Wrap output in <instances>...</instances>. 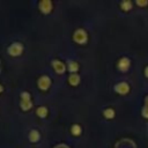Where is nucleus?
<instances>
[{
  "mask_svg": "<svg viewBox=\"0 0 148 148\" xmlns=\"http://www.w3.org/2000/svg\"><path fill=\"white\" fill-rule=\"evenodd\" d=\"M132 1H123V2H120V7H121V9L123 10H125V12H128V10H131L132 9Z\"/></svg>",
  "mask_w": 148,
  "mask_h": 148,
  "instance_id": "15",
  "label": "nucleus"
},
{
  "mask_svg": "<svg viewBox=\"0 0 148 148\" xmlns=\"http://www.w3.org/2000/svg\"><path fill=\"white\" fill-rule=\"evenodd\" d=\"M130 66H131V61H130V59L126 58V57L120 58L119 61H118V64H117L118 69L121 71V72H126V71L130 68Z\"/></svg>",
  "mask_w": 148,
  "mask_h": 148,
  "instance_id": "8",
  "label": "nucleus"
},
{
  "mask_svg": "<svg viewBox=\"0 0 148 148\" xmlns=\"http://www.w3.org/2000/svg\"><path fill=\"white\" fill-rule=\"evenodd\" d=\"M80 80H81V77H80V75L76 74V73H75V74H69V76H68V79H67L68 83H69L71 86H73V87L79 86Z\"/></svg>",
  "mask_w": 148,
  "mask_h": 148,
  "instance_id": "10",
  "label": "nucleus"
},
{
  "mask_svg": "<svg viewBox=\"0 0 148 148\" xmlns=\"http://www.w3.org/2000/svg\"><path fill=\"white\" fill-rule=\"evenodd\" d=\"M114 91L120 94V95H126L128 91H130V86L126 83V82H119L114 86Z\"/></svg>",
  "mask_w": 148,
  "mask_h": 148,
  "instance_id": "7",
  "label": "nucleus"
},
{
  "mask_svg": "<svg viewBox=\"0 0 148 148\" xmlns=\"http://www.w3.org/2000/svg\"><path fill=\"white\" fill-rule=\"evenodd\" d=\"M73 40L77 44H86L88 42V34L84 29L79 28L73 32Z\"/></svg>",
  "mask_w": 148,
  "mask_h": 148,
  "instance_id": "3",
  "label": "nucleus"
},
{
  "mask_svg": "<svg viewBox=\"0 0 148 148\" xmlns=\"http://www.w3.org/2000/svg\"><path fill=\"white\" fill-rule=\"evenodd\" d=\"M142 116L146 117V118H148V106H145L142 109Z\"/></svg>",
  "mask_w": 148,
  "mask_h": 148,
  "instance_id": "16",
  "label": "nucleus"
},
{
  "mask_svg": "<svg viewBox=\"0 0 148 148\" xmlns=\"http://www.w3.org/2000/svg\"><path fill=\"white\" fill-rule=\"evenodd\" d=\"M28 138H29L30 142H38L40 139V133L37 130H31L28 134Z\"/></svg>",
  "mask_w": 148,
  "mask_h": 148,
  "instance_id": "11",
  "label": "nucleus"
},
{
  "mask_svg": "<svg viewBox=\"0 0 148 148\" xmlns=\"http://www.w3.org/2000/svg\"><path fill=\"white\" fill-rule=\"evenodd\" d=\"M53 8V2L50 0H42L38 2V9L43 14H50Z\"/></svg>",
  "mask_w": 148,
  "mask_h": 148,
  "instance_id": "5",
  "label": "nucleus"
},
{
  "mask_svg": "<svg viewBox=\"0 0 148 148\" xmlns=\"http://www.w3.org/2000/svg\"><path fill=\"white\" fill-rule=\"evenodd\" d=\"M3 89H5V88H3V86H2L1 83H0V94H1L2 91H3Z\"/></svg>",
  "mask_w": 148,
  "mask_h": 148,
  "instance_id": "20",
  "label": "nucleus"
},
{
  "mask_svg": "<svg viewBox=\"0 0 148 148\" xmlns=\"http://www.w3.org/2000/svg\"><path fill=\"white\" fill-rule=\"evenodd\" d=\"M145 74H146V76L148 77V66L146 67V69H145Z\"/></svg>",
  "mask_w": 148,
  "mask_h": 148,
  "instance_id": "19",
  "label": "nucleus"
},
{
  "mask_svg": "<svg viewBox=\"0 0 148 148\" xmlns=\"http://www.w3.org/2000/svg\"><path fill=\"white\" fill-rule=\"evenodd\" d=\"M66 66H67V69H68L72 74H75V73L79 71V68H80L79 62L75 61V60H68L67 64H66Z\"/></svg>",
  "mask_w": 148,
  "mask_h": 148,
  "instance_id": "9",
  "label": "nucleus"
},
{
  "mask_svg": "<svg viewBox=\"0 0 148 148\" xmlns=\"http://www.w3.org/2000/svg\"><path fill=\"white\" fill-rule=\"evenodd\" d=\"M54 148H69V147H68V146H66V145H64V143H60V145L56 146Z\"/></svg>",
  "mask_w": 148,
  "mask_h": 148,
  "instance_id": "18",
  "label": "nucleus"
},
{
  "mask_svg": "<svg viewBox=\"0 0 148 148\" xmlns=\"http://www.w3.org/2000/svg\"><path fill=\"white\" fill-rule=\"evenodd\" d=\"M51 83H52V81H51L49 75H40L38 77V80H37V86L43 91L49 90V88L51 87Z\"/></svg>",
  "mask_w": 148,
  "mask_h": 148,
  "instance_id": "4",
  "label": "nucleus"
},
{
  "mask_svg": "<svg viewBox=\"0 0 148 148\" xmlns=\"http://www.w3.org/2000/svg\"><path fill=\"white\" fill-rule=\"evenodd\" d=\"M23 50H24V46L22 43L20 42H13L8 49H7V53L10 56V57H18L23 53Z\"/></svg>",
  "mask_w": 148,
  "mask_h": 148,
  "instance_id": "2",
  "label": "nucleus"
},
{
  "mask_svg": "<svg viewBox=\"0 0 148 148\" xmlns=\"http://www.w3.org/2000/svg\"><path fill=\"white\" fill-rule=\"evenodd\" d=\"M148 2L147 1H136V5H139V6H146Z\"/></svg>",
  "mask_w": 148,
  "mask_h": 148,
  "instance_id": "17",
  "label": "nucleus"
},
{
  "mask_svg": "<svg viewBox=\"0 0 148 148\" xmlns=\"http://www.w3.org/2000/svg\"><path fill=\"white\" fill-rule=\"evenodd\" d=\"M32 101H31V96L29 94V91H22L20 94V108L23 111H28L32 108Z\"/></svg>",
  "mask_w": 148,
  "mask_h": 148,
  "instance_id": "1",
  "label": "nucleus"
},
{
  "mask_svg": "<svg viewBox=\"0 0 148 148\" xmlns=\"http://www.w3.org/2000/svg\"><path fill=\"white\" fill-rule=\"evenodd\" d=\"M145 102H146V106H148V96L146 97V99H145Z\"/></svg>",
  "mask_w": 148,
  "mask_h": 148,
  "instance_id": "21",
  "label": "nucleus"
},
{
  "mask_svg": "<svg viewBox=\"0 0 148 148\" xmlns=\"http://www.w3.org/2000/svg\"><path fill=\"white\" fill-rule=\"evenodd\" d=\"M51 65H52L54 72H56L57 74H59V75H60V74H64L65 71H66V68H67L66 64H65L64 61H61L60 59H53V60L51 61Z\"/></svg>",
  "mask_w": 148,
  "mask_h": 148,
  "instance_id": "6",
  "label": "nucleus"
},
{
  "mask_svg": "<svg viewBox=\"0 0 148 148\" xmlns=\"http://www.w3.org/2000/svg\"><path fill=\"white\" fill-rule=\"evenodd\" d=\"M47 113H49V110H47V108L44 106V105L38 106L37 110H36V114H37L39 118H45V117L47 116Z\"/></svg>",
  "mask_w": 148,
  "mask_h": 148,
  "instance_id": "12",
  "label": "nucleus"
},
{
  "mask_svg": "<svg viewBox=\"0 0 148 148\" xmlns=\"http://www.w3.org/2000/svg\"><path fill=\"white\" fill-rule=\"evenodd\" d=\"M71 133H72V135H74V136H79V135H81V133H82V127H81L79 124H73V125L71 126Z\"/></svg>",
  "mask_w": 148,
  "mask_h": 148,
  "instance_id": "13",
  "label": "nucleus"
},
{
  "mask_svg": "<svg viewBox=\"0 0 148 148\" xmlns=\"http://www.w3.org/2000/svg\"><path fill=\"white\" fill-rule=\"evenodd\" d=\"M103 116L106 118V119H112L114 117V110L112 108H106L104 111H103Z\"/></svg>",
  "mask_w": 148,
  "mask_h": 148,
  "instance_id": "14",
  "label": "nucleus"
}]
</instances>
